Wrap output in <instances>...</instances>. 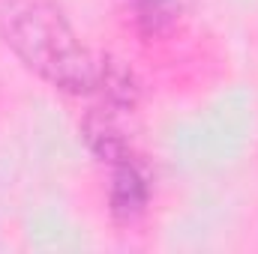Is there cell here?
<instances>
[{
	"mask_svg": "<svg viewBox=\"0 0 258 254\" xmlns=\"http://www.w3.org/2000/svg\"><path fill=\"white\" fill-rule=\"evenodd\" d=\"M0 42L63 96H93L99 57L81 42L57 0H0Z\"/></svg>",
	"mask_w": 258,
	"mask_h": 254,
	"instance_id": "6da1fadb",
	"label": "cell"
},
{
	"mask_svg": "<svg viewBox=\"0 0 258 254\" xmlns=\"http://www.w3.org/2000/svg\"><path fill=\"white\" fill-rule=\"evenodd\" d=\"M153 200V177L138 156L108 165V191L105 209L117 227H135L150 212Z\"/></svg>",
	"mask_w": 258,
	"mask_h": 254,
	"instance_id": "7a4b0ae2",
	"label": "cell"
},
{
	"mask_svg": "<svg viewBox=\"0 0 258 254\" xmlns=\"http://www.w3.org/2000/svg\"><path fill=\"white\" fill-rule=\"evenodd\" d=\"M78 132H81V141L87 144V150L102 165H114L120 159L135 156L126 129L120 126V111H111L105 105H96V108H90L81 117Z\"/></svg>",
	"mask_w": 258,
	"mask_h": 254,
	"instance_id": "3957f363",
	"label": "cell"
},
{
	"mask_svg": "<svg viewBox=\"0 0 258 254\" xmlns=\"http://www.w3.org/2000/svg\"><path fill=\"white\" fill-rule=\"evenodd\" d=\"M123 15L129 30L144 45H153L177 30L183 18V0H123Z\"/></svg>",
	"mask_w": 258,
	"mask_h": 254,
	"instance_id": "277c9868",
	"label": "cell"
},
{
	"mask_svg": "<svg viewBox=\"0 0 258 254\" xmlns=\"http://www.w3.org/2000/svg\"><path fill=\"white\" fill-rule=\"evenodd\" d=\"M93 96H99L105 108L120 111V114H132L141 102V81L135 75V69L114 57V54H102L99 57V75H96V90Z\"/></svg>",
	"mask_w": 258,
	"mask_h": 254,
	"instance_id": "5b68a950",
	"label": "cell"
}]
</instances>
